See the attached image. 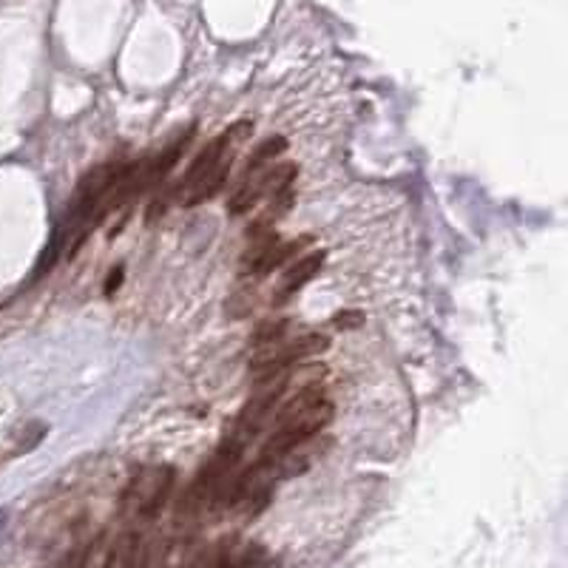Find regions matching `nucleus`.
Listing matches in <instances>:
<instances>
[{
  "label": "nucleus",
  "instance_id": "nucleus-1",
  "mask_svg": "<svg viewBox=\"0 0 568 568\" xmlns=\"http://www.w3.org/2000/svg\"><path fill=\"white\" fill-rule=\"evenodd\" d=\"M332 415H335V406L324 395L321 384L304 386V390L293 393V398L273 415L276 426L259 452V460H273L288 449L310 441V437H319L321 429L330 426Z\"/></svg>",
  "mask_w": 568,
  "mask_h": 568
},
{
  "label": "nucleus",
  "instance_id": "nucleus-2",
  "mask_svg": "<svg viewBox=\"0 0 568 568\" xmlns=\"http://www.w3.org/2000/svg\"><path fill=\"white\" fill-rule=\"evenodd\" d=\"M253 134V125L245 120L234 128H227L225 134H219L216 140H211L199 151V157L191 163L188 174L183 176V205L194 208V205L216 196V191L225 185V179L230 174V165H234V153L239 148V142H245Z\"/></svg>",
  "mask_w": 568,
  "mask_h": 568
},
{
  "label": "nucleus",
  "instance_id": "nucleus-3",
  "mask_svg": "<svg viewBox=\"0 0 568 568\" xmlns=\"http://www.w3.org/2000/svg\"><path fill=\"white\" fill-rule=\"evenodd\" d=\"M296 174H299V168L293 163H273L256 174L239 176L234 194L227 196V211L234 216L253 211L262 199H273L276 194L293 188Z\"/></svg>",
  "mask_w": 568,
  "mask_h": 568
},
{
  "label": "nucleus",
  "instance_id": "nucleus-4",
  "mask_svg": "<svg viewBox=\"0 0 568 568\" xmlns=\"http://www.w3.org/2000/svg\"><path fill=\"white\" fill-rule=\"evenodd\" d=\"M174 489V469L171 467H142L134 472L122 492V511L131 518L148 521L153 518L168 500Z\"/></svg>",
  "mask_w": 568,
  "mask_h": 568
},
{
  "label": "nucleus",
  "instance_id": "nucleus-5",
  "mask_svg": "<svg viewBox=\"0 0 568 568\" xmlns=\"http://www.w3.org/2000/svg\"><path fill=\"white\" fill-rule=\"evenodd\" d=\"M327 253L324 250H313V253H301L299 259L288 268V273L281 276L279 290L273 293V304H284L293 293H299L304 284H310L316 279V273L324 268Z\"/></svg>",
  "mask_w": 568,
  "mask_h": 568
},
{
  "label": "nucleus",
  "instance_id": "nucleus-6",
  "mask_svg": "<svg viewBox=\"0 0 568 568\" xmlns=\"http://www.w3.org/2000/svg\"><path fill=\"white\" fill-rule=\"evenodd\" d=\"M279 234L276 230H265V234H256L250 237V247L242 253V265H239V273L242 276H265L268 273V262L273 250L279 247Z\"/></svg>",
  "mask_w": 568,
  "mask_h": 568
},
{
  "label": "nucleus",
  "instance_id": "nucleus-7",
  "mask_svg": "<svg viewBox=\"0 0 568 568\" xmlns=\"http://www.w3.org/2000/svg\"><path fill=\"white\" fill-rule=\"evenodd\" d=\"M284 151H288V140H284V137H268L265 142H259V145H256V151H253L250 157L245 160L242 176H247V174H256V171H262V168L273 165V163L281 157Z\"/></svg>",
  "mask_w": 568,
  "mask_h": 568
},
{
  "label": "nucleus",
  "instance_id": "nucleus-8",
  "mask_svg": "<svg viewBox=\"0 0 568 568\" xmlns=\"http://www.w3.org/2000/svg\"><path fill=\"white\" fill-rule=\"evenodd\" d=\"M288 327H290V321H268V324H262L259 330H256L253 339H250V347H256V350L276 347L279 342H284V332H288Z\"/></svg>",
  "mask_w": 568,
  "mask_h": 568
},
{
  "label": "nucleus",
  "instance_id": "nucleus-9",
  "mask_svg": "<svg viewBox=\"0 0 568 568\" xmlns=\"http://www.w3.org/2000/svg\"><path fill=\"white\" fill-rule=\"evenodd\" d=\"M332 324L339 330H352L358 324H364V313H358V310H347V313H339L332 319Z\"/></svg>",
  "mask_w": 568,
  "mask_h": 568
},
{
  "label": "nucleus",
  "instance_id": "nucleus-10",
  "mask_svg": "<svg viewBox=\"0 0 568 568\" xmlns=\"http://www.w3.org/2000/svg\"><path fill=\"white\" fill-rule=\"evenodd\" d=\"M120 281H122V268H117V270L109 273V284H106V293L109 296L114 293V288H120Z\"/></svg>",
  "mask_w": 568,
  "mask_h": 568
}]
</instances>
